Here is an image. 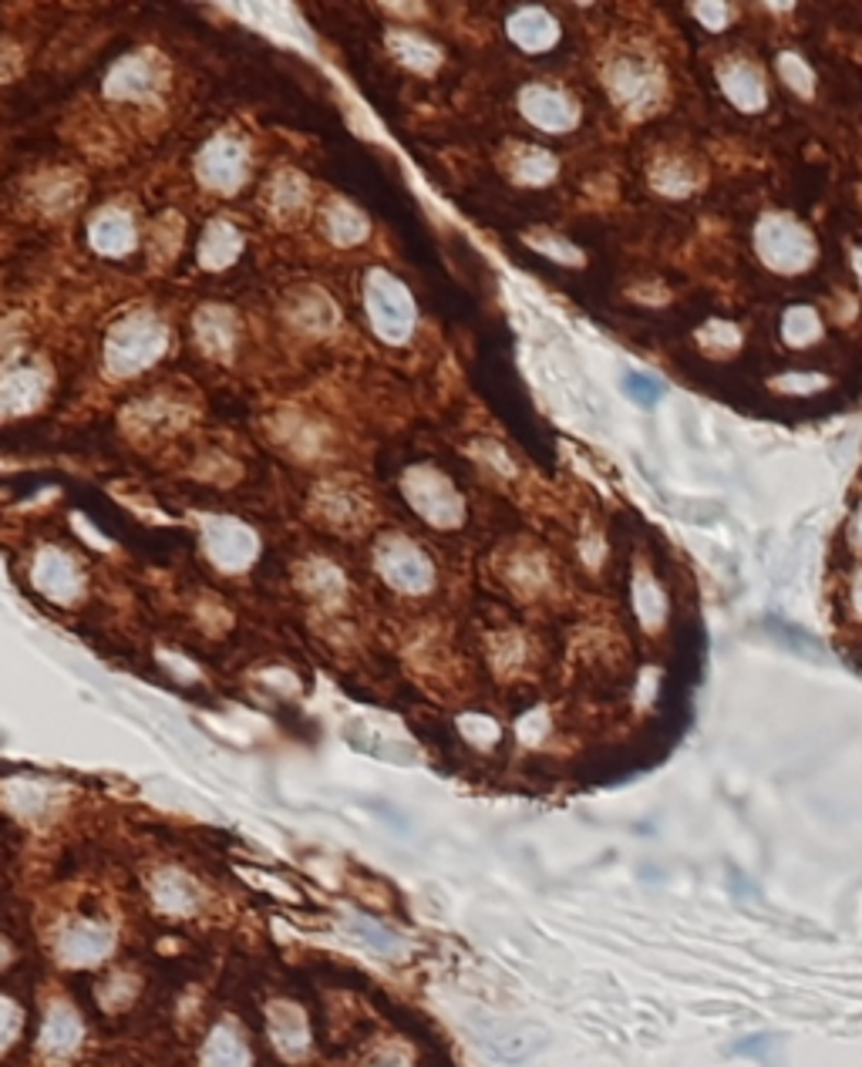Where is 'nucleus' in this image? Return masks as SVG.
I'll use <instances>...</instances> for the list:
<instances>
[{
	"instance_id": "1",
	"label": "nucleus",
	"mask_w": 862,
	"mask_h": 1067,
	"mask_svg": "<svg viewBox=\"0 0 862 1067\" xmlns=\"http://www.w3.org/2000/svg\"><path fill=\"white\" fill-rule=\"evenodd\" d=\"M165 347V331L152 317H131L108 337V364L118 375H131L146 364H152Z\"/></svg>"
},
{
	"instance_id": "2",
	"label": "nucleus",
	"mask_w": 862,
	"mask_h": 1067,
	"mask_svg": "<svg viewBox=\"0 0 862 1067\" xmlns=\"http://www.w3.org/2000/svg\"><path fill=\"white\" fill-rule=\"evenodd\" d=\"M758 253L768 266H775L782 273H795L812 263L815 243L805 226L782 219V216H771L758 226Z\"/></svg>"
},
{
	"instance_id": "3",
	"label": "nucleus",
	"mask_w": 862,
	"mask_h": 1067,
	"mask_svg": "<svg viewBox=\"0 0 862 1067\" xmlns=\"http://www.w3.org/2000/svg\"><path fill=\"white\" fill-rule=\"evenodd\" d=\"M368 303H371L375 328L388 341L407 337V331H412V320H415V310H412V297L404 294L401 284H394L391 276H384V273L371 276V284H368Z\"/></svg>"
},
{
	"instance_id": "4",
	"label": "nucleus",
	"mask_w": 862,
	"mask_h": 1067,
	"mask_svg": "<svg viewBox=\"0 0 862 1067\" xmlns=\"http://www.w3.org/2000/svg\"><path fill=\"white\" fill-rule=\"evenodd\" d=\"M378 566L381 573L388 576V583H394L398 589H407V593H422L432 586V563L425 560V555L415 549V546H407L401 539H391L381 546L378 552Z\"/></svg>"
},
{
	"instance_id": "5",
	"label": "nucleus",
	"mask_w": 862,
	"mask_h": 1067,
	"mask_svg": "<svg viewBox=\"0 0 862 1067\" xmlns=\"http://www.w3.org/2000/svg\"><path fill=\"white\" fill-rule=\"evenodd\" d=\"M115 937L108 926L99 922H74L61 933L58 940V956L71 966H88V963H99L112 953Z\"/></svg>"
},
{
	"instance_id": "6",
	"label": "nucleus",
	"mask_w": 862,
	"mask_h": 1067,
	"mask_svg": "<svg viewBox=\"0 0 862 1067\" xmlns=\"http://www.w3.org/2000/svg\"><path fill=\"white\" fill-rule=\"evenodd\" d=\"M407 492H412V502L422 508V513L428 519H435L438 526H456V519L462 516V502L456 498V492H451L438 475H428V472L412 475Z\"/></svg>"
},
{
	"instance_id": "7",
	"label": "nucleus",
	"mask_w": 862,
	"mask_h": 1067,
	"mask_svg": "<svg viewBox=\"0 0 862 1067\" xmlns=\"http://www.w3.org/2000/svg\"><path fill=\"white\" fill-rule=\"evenodd\" d=\"M266 1031H269V1041L277 1044V1051L284 1057H300L307 1051V1044H310L307 1017L294 1003H269V1010H266Z\"/></svg>"
},
{
	"instance_id": "8",
	"label": "nucleus",
	"mask_w": 862,
	"mask_h": 1067,
	"mask_svg": "<svg viewBox=\"0 0 862 1067\" xmlns=\"http://www.w3.org/2000/svg\"><path fill=\"white\" fill-rule=\"evenodd\" d=\"M199 175L216 190H237L246 175V156L237 142H212L199 159Z\"/></svg>"
},
{
	"instance_id": "9",
	"label": "nucleus",
	"mask_w": 862,
	"mask_h": 1067,
	"mask_svg": "<svg viewBox=\"0 0 862 1067\" xmlns=\"http://www.w3.org/2000/svg\"><path fill=\"white\" fill-rule=\"evenodd\" d=\"M203 1067H250V1047L237 1024L222 1020V1024L212 1028L203 1047Z\"/></svg>"
},
{
	"instance_id": "10",
	"label": "nucleus",
	"mask_w": 862,
	"mask_h": 1067,
	"mask_svg": "<svg viewBox=\"0 0 862 1067\" xmlns=\"http://www.w3.org/2000/svg\"><path fill=\"white\" fill-rule=\"evenodd\" d=\"M253 546H256L253 536L243 526H237V523H216V526H209V552H212V560L219 566H230V570L246 566L253 560Z\"/></svg>"
},
{
	"instance_id": "11",
	"label": "nucleus",
	"mask_w": 862,
	"mask_h": 1067,
	"mask_svg": "<svg viewBox=\"0 0 862 1067\" xmlns=\"http://www.w3.org/2000/svg\"><path fill=\"white\" fill-rule=\"evenodd\" d=\"M81 1044V1020L68 1003L51 1007L48 1020H44L41 1031V1051L48 1057H68Z\"/></svg>"
},
{
	"instance_id": "12",
	"label": "nucleus",
	"mask_w": 862,
	"mask_h": 1067,
	"mask_svg": "<svg viewBox=\"0 0 862 1067\" xmlns=\"http://www.w3.org/2000/svg\"><path fill=\"white\" fill-rule=\"evenodd\" d=\"M34 580H37V586L44 593L55 596V599H71L78 593V586H81L78 570L71 566V560H68V555H61V552H44L37 570H34Z\"/></svg>"
},
{
	"instance_id": "13",
	"label": "nucleus",
	"mask_w": 862,
	"mask_h": 1067,
	"mask_svg": "<svg viewBox=\"0 0 862 1067\" xmlns=\"http://www.w3.org/2000/svg\"><path fill=\"white\" fill-rule=\"evenodd\" d=\"M522 108L542 128H566V125H573V105L560 95V91H553V88H529L526 99H522Z\"/></svg>"
},
{
	"instance_id": "14",
	"label": "nucleus",
	"mask_w": 862,
	"mask_h": 1067,
	"mask_svg": "<svg viewBox=\"0 0 862 1067\" xmlns=\"http://www.w3.org/2000/svg\"><path fill=\"white\" fill-rule=\"evenodd\" d=\"M721 84L724 91H728V99L745 108V112H755L765 105V84H761V74L745 65V61H732L728 68L721 71Z\"/></svg>"
},
{
	"instance_id": "15",
	"label": "nucleus",
	"mask_w": 862,
	"mask_h": 1067,
	"mask_svg": "<svg viewBox=\"0 0 862 1067\" xmlns=\"http://www.w3.org/2000/svg\"><path fill=\"white\" fill-rule=\"evenodd\" d=\"M156 81H159V74H156L152 65H146L139 58H128L108 74L105 88H108V95H115V99H146V95H152Z\"/></svg>"
},
{
	"instance_id": "16",
	"label": "nucleus",
	"mask_w": 862,
	"mask_h": 1067,
	"mask_svg": "<svg viewBox=\"0 0 862 1067\" xmlns=\"http://www.w3.org/2000/svg\"><path fill=\"white\" fill-rule=\"evenodd\" d=\"M135 240V229H131V219L118 209H108L95 219L92 226V243L102 250V253H125Z\"/></svg>"
},
{
	"instance_id": "17",
	"label": "nucleus",
	"mask_w": 862,
	"mask_h": 1067,
	"mask_svg": "<svg viewBox=\"0 0 862 1067\" xmlns=\"http://www.w3.org/2000/svg\"><path fill=\"white\" fill-rule=\"evenodd\" d=\"M243 240L240 233L230 226V222H212L206 229V237H203V246H199V260L206 266H226V263H233L237 253H240Z\"/></svg>"
},
{
	"instance_id": "18",
	"label": "nucleus",
	"mask_w": 862,
	"mask_h": 1067,
	"mask_svg": "<svg viewBox=\"0 0 862 1067\" xmlns=\"http://www.w3.org/2000/svg\"><path fill=\"white\" fill-rule=\"evenodd\" d=\"M509 34L522 44V48H547V44H553L556 37V24L542 14V11H519L513 21H509Z\"/></svg>"
},
{
	"instance_id": "19",
	"label": "nucleus",
	"mask_w": 862,
	"mask_h": 1067,
	"mask_svg": "<svg viewBox=\"0 0 862 1067\" xmlns=\"http://www.w3.org/2000/svg\"><path fill=\"white\" fill-rule=\"evenodd\" d=\"M156 899L162 903V909L169 913H189L196 906V890L186 875L179 872H162L156 879Z\"/></svg>"
},
{
	"instance_id": "20",
	"label": "nucleus",
	"mask_w": 862,
	"mask_h": 1067,
	"mask_svg": "<svg viewBox=\"0 0 862 1067\" xmlns=\"http://www.w3.org/2000/svg\"><path fill=\"white\" fill-rule=\"evenodd\" d=\"M782 334L789 344L795 347H805L812 344L815 337L823 334V323H819V313H815L812 307H792L782 320Z\"/></svg>"
},
{
	"instance_id": "21",
	"label": "nucleus",
	"mask_w": 862,
	"mask_h": 1067,
	"mask_svg": "<svg viewBox=\"0 0 862 1067\" xmlns=\"http://www.w3.org/2000/svg\"><path fill=\"white\" fill-rule=\"evenodd\" d=\"M347 930H350L360 943H365L368 950H375V953H381V956H398V953H401V940H398L394 933H388L384 926L371 922V919L354 916V919H347Z\"/></svg>"
},
{
	"instance_id": "22",
	"label": "nucleus",
	"mask_w": 862,
	"mask_h": 1067,
	"mask_svg": "<svg viewBox=\"0 0 862 1067\" xmlns=\"http://www.w3.org/2000/svg\"><path fill=\"white\" fill-rule=\"evenodd\" d=\"M327 233L337 243H354V240L365 237V219H360L350 206H334L327 213Z\"/></svg>"
},
{
	"instance_id": "23",
	"label": "nucleus",
	"mask_w": 862,
	"mask_h": 1067,
	"mask_svg": "<svg viewBox=\"0 0 862 1067\" xmlns=\"http://www.w3.org/2000/svg\"><path fill=\"white\" fill-rule=\"evenodd\" d=\"M779 68H782V78L789 81V88H795L798 95H812V88H815V74L808 71V65L795 55H782L779 58Z\"/></svg>"
},
{
	"instance_id": "24",
	"label": "nucleus",
	"mask_w": 862,
	"mask_h": 1067,
	"mask_svg": "<svg viewBox=\"0 0 862 1067\" xmlns=\"http://www.w3.org/2000/svg\"><path fill=\"white\" fill-rule=\"evenodd\" d=\"M394 48H398V55H401L407 65H415V68H432V65L438 61L435 48H428V44H422V41H415V37L394 41Z\"/></svg>"
},
{
	"instance_id": "25",
	"label": "nucleus",
	"mask_w": 862,
	"mask_h": 1067,
	"mask_svg": "<svg viewBox=\"0 0 862 1067\" xmlns=\"http://www.w3.org/2000/svg\"><path fill=\"white\" fill-rule=\"evenodd\" d=\"M627 394H630L633 401H641V404H654V401L664 394V388H660V381H654V378H644V375H627Z\"/></svg>"
},
{
	"instance_id": "26",
	"label": "nucleus",
	"mask_w": 862,
	"mask_h": 1067,
	"mask_svg": "<svg viewBox=\"0 0 862 1067\" xmlns=\"http://www.w3.org/2000/svg\"><path fill=\"white\" fill-rule=\"evenodd\" d=\"M135 994V984L128 977H112V984L102 987V1003L105 1007H125Z\"/></svg>"
},
{
	"instance_id": "27",
	"label": "nucleus",
	"mask_w": 862,
	"mask_h": 1067,
	"mask_svg": "<svg viewBox=\"0 0 862 1067\" xmlns=\"http://www.w3.org/2000/svg\"><path fill=\"white\" fill-rule=\"evenodd\" d=\"M775 388L792 391V394H808V391L826 388V378H819V375H785V378L775 381Z\"/></svg>"
},
{
	"instance_id": "28",
	"label": "nucleus",
	"mask_w": 862,
	"mask_h": 1067,
	"mask_svg": "<svg viewBox=\"0 0 862 1067\" xmlns=\"http://www.w3.org/2000/svg\"><path fill=\"white\" fill-rule=\"evenodd\" d=\"M641 617H644L647 623H657V620L664 617V599L654 593L651 583H641Z\"/></svg>"
},
{
	"instance_id": "29",
	"label": "nucleus",
	"mask_w": 862,
	"mask_h": 1067,
	"mask_svg": "<svg viewBox=\"0 0 862 1067\" xmlns=\"http://www.w3.org/2000/svg\"><path fill=\"white\" fill-rule=\"evenodd\" d=\"M462 731H466L472 741H479V745H485V741H495V737H498V727H495L492 721H485V718H466V721H462Z\"/></svg>"
},
{
	"instance_id": "30",
	"label": "nucleus",
	"mask_w": 862,
	"mask_h": 1067,
	"mask_svg": "<svg viewBox=\"0 0 862 1067\" xmlns=\"http://www.w3.org/2000/svg\"><path fill=\"white\" fill-rule=\"evenodd\" d=\"M698 18H704L711 27H721L724 21H728V11H724L721 4H701L698 8Z\"/></svg>"
},
{
	"instance_id": "31",
	"label": "nucleus",
	"mask_w": 862,
	"mask_h": 1067,
	"mask_svg": "<svg viewBox=\"0 0 862 1067\" xmlns=\"http://www.w3.org/2000/svg\"><path fill=\"white\" fill-rule=\"evenodd\" d=\"M4 1010H8V1020H4V1044L14 1041V1031H18V1010L11 1000H4Z\"/></svg>"
},
{
	"instance_id": "32",
	"label": "nucleus",
	"mask_w": 862,
	"mask_h": 1067,
	"mask_svg": "<svg viewBox=\"0 0 862 1067\" xmlns=\"http://www.w3.org/2000/svg\"><path fill=\"white\" fill-rule=\"evenodd\" d=\"M852 607H855V613L862 617V573H859L855 583H852Z\"/></svg>"
},
{
	"instance_id": "33",
	"label": "nucleus",
	"mask_w": 862,
	"mask_h": 1067,
	"mask_svg": "<svg viewBox=\"0 0 862 1067\" xmlns=\"http://www.w3.org/2000/svg\"><path fill=\"white\" fill-rule=\"evenodd\" d=\"M852 539L862 546V513H859V516H855V523H852Z\"/></svg>"
},
{
	"instance_id": "34",
	"label": "nucleus",
	"mask_w": 862,
	"mask_h": 1067,
	"mask_svg": "<svg viewBox=\"0 0 862 1067\" xmlns=\"http://www.w3.org/2000/svg\"><path fill=\"white\" fill-rule=\"evenodd\" d=\"M855 273H859V280H862V250L855 253Z\"/></svg>"
}]
</instances>
